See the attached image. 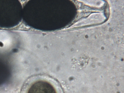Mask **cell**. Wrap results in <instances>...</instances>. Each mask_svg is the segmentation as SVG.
<instances>
[{
	"label": "cell",
	"mask_w": 124,
	"mask_h": 93,
	"mask_svg": "<svg viewBox=\"0 0 124 93\" xmlns=\"http://www.w3.org/2000/svg\"><path fill=\"white\" fill-rule=\"evenodd\" d=\"M27 93H57L53 85L44 80H39L33 83Z\"/></svg>",
	"instance_id": "1"
}]
</instances>
